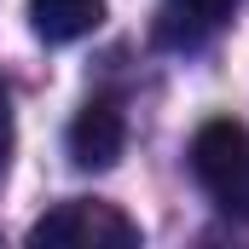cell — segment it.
<instances>
[{
    "instance_id": "1",
    "label": "cell",
    "mask_w": 249,
    "mask_h": 249,
    "mask_svg": "<svg viewBox=\"0 0 249 249\" xmlns=\"http://www.w3.org/2000/svg\"><path fill=\"white\" fill-rule=\"evenodd\" d=\"M191 174L220 214L249 220V127L232 116L203 122L191 133Z\"/></svg>"
},
{
    "instance_id": "2",
    "label": "cell",
    "mask_w": 249,
    "mask_h": 249,
    "mask_svg": "<svg viewBox=\"0 0 249 249\" xmlns=\"http://www.w3.org/2000/svg\"><path fill=\"white\" fill-rule=\"evenodd\" d=\"M29 244L35 249H139V226L127 220L116 203H99V197H70L58 209H47L35 226H29Z\"/></svg>"
},
{
    "instance_id": "3",
    "label": "cell",
    "mask_w": 249,
    "mask_h": 249,
    "mask_svg": "<svg viewBox=\"0 0 249 249\" xmlns=\"http://www.w3.org/2000/svg\"><path fill=\"white\" fill-rule=\"evenodd\" d=\"M127 145V122L116 110V99H93L81 105V116L70 122V162L75 168H110Z\"/></svg>"
},
{
    "instance_id": "4",
    "label": "cell",
    "mask_w": 249,
    "mask_h": 249,
    "mask_svg": "<svg viewBox=\"0 0 249 249\" xmlns=\"http://www.w3.org/2000/svg\"><path fill=\"white\" fill-rule=\"evenodd\" d=\"M29 23L41 41L64 47V41H81L105 23V0H29Z\"/></svg>"
},
{
    "instance_id": "5",
    "label": "cell",
    "mask_w": 249,
    "mask_h": 249,
    "mask_svg": "<svg viewBox=\"0 0 249 249\" xmlns=\"http://www.w3.org/2000/svg\"><path fill=\"white\" fill-rule=\"evenodd\" d=\"M232 6H238V0H168V6H162V35H168V41H197V35H209L214 23H226Z\"/></svg>"
},
{
    "instance_id": "6",
    "label": "cell",
    "mask_w": 249,
    "mask_h": 249,
    "mask_svg": "<svg viewBox=\"0 0 249 249\" xmlns=\"http://www.w3.org/2000/svg\"><path fill=\"white\" fill-rule=\"evenodd\" d=\"M6 157H12V99H6V81H0V174H6Z\"/></svg>"
}]
</instances>
